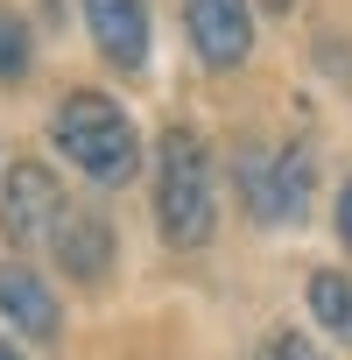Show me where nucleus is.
<instances>
[{
	"instance_id": "6e6552de",
	"label": "nucleus",
	"mask_w": 352,
	"mask_h": 360,
	"mask_svg": "<svg viewBox=\"0 0 352 360\" xmlns=\"http://www.w3.org/2000/svg\"><path fill=\"white\" fill-rule=\"evenodd\" d=\"M50 255H57V269H64L71 283H106V269H113V226H106L99 212H71V219L57 226Z\"/></svg>"
},
{
	"instance_id": "f257e3e1",
	"label": "nucleus",
	"mask_w": 352,
	"mask_h": 360,
	"mask_svg": "<svg viewBox=\"0 0 352 360\" xmlns=\"http://www.w3.org/2000/svg\"><path fill=\"white\" fill-rule=\"evenodd\" d=\"M50 141L64 148L71 169H85L92 184H106V191L141 176V134H134V120L120 113L113 92H92V85L64 92L57 113H50Z\"/></svg>"
},
{
	"instance_id": "f8f14e48",
	"label": "nucleus",
	"mask_w": 352,
	"mask_h": 360,
	"mask_svg": "<svg viewBox=\"0 0 352 360\" xmlns=\"http://www.w3.org/2000/svg\"><path fill=\"white\" fill-rule=\"evenodd\" d=\"M317 50H324V71H331V78H345V85H352V43H345V50H338V43H331V36H324V43H317Z\"/></svg>"
},
{
	"instance_id": "ddd939ff",
	"label": "nucleus",
	"mask_w": 352,
	"mask_h": 360,
	"mask_svg": "<svg viewBox=\"0 0 352 360\" xmlns=\"http://www.w3.org/2000/svg\"><path fill=\"white\" fill-rule=\"evenodd\" d=\"M331 226H338V240L352 248V176H345V191H338V205H331Z\"/></svg>"
},
{
	"instance_id": "9d476101",
	"label": "nucleus",
	"mask_w": 352,
	"mask_h": 360,
	"mask_svg": "<svg viewBox=\"0 0 352 360\" xmlns=\"http://www.w3.org/2000/svg\"><path fill=\"white\" fill-rule=\"evenodd\" d=\"M36 71V36L15 8H0V85H22Z\"/></svg>"
},
{
	"instance_id": "1a4fd4ad",
	"label": "nucleus",
	"mask_w": 352,
	"mask_h": 360,
	"mask_svg": "<svg viewBox=\"0 0 352 360\" xmlns=\"http://www.w3.org/2000/svg\"><path fill=\"white\" fill-rule=\"evenodd\" d=\"M310 311H317V325H324L331 339H345V346H352V276L317 269V276H310Z\"/></svg>"
},
{
	"instance_id": "423d86ee",
	"label": "nucleus",
	"mask_w": 352,
	"mask_h": 360,
	"mask_svg": "<svg viewBox=\"0 0 352 360\" xmlns=\"http://www.w3.org/2000/svg\"><path fill=\"white\" fill-rule=\"evenodd\" d=\"M85 29H92V50L120 71V78H141L148 71V0H85Z\"/></svg>"
},
{
	"instance_id": "7ed1b4c3",
	"label": "nucleus",
	"mask_w": 352,
	"mask_h": 360,
	"mask_svg": "<svg viewBox=\"0 0 352 360\" xmlns=\"http://www.w3.org/2000/svg\"><path fill=\"white\" fill-rule=\"evenodd\" d=\"M233 191L254 226H303L310 191H317V162L303 141H240L233 148Z\"/></svg>"
},
{
	"instance_id": "9b49d317",
	"label": "nucleus",
	"mask_w": 352,
	"mask_h": 360,
	"mask_svg": "<svg viewBox=\"0 0 352 360\" xmlns=\"http://www.w3.org/2000/svg\"><path fill=\"white\" fill-rule=\"evenodd\" d=\"M254 360H324V353H317V339H303L296 325H275V332L254 346Z\"/></svg>"
},
{
	"instance_id": "20e7f679",
	"label": "nucleus",
	"mask_w": 352,
	"mask_h": 360,
	"mask_svg": "<svg viewBox=\"0 0 352 360\" xmlns=\"http://www.w3.org/2000/svg\"><path fill=\"white\" fill-rule=\"evenodd\" d=\"M71 219L57 169H43L36 155H15L0 169V240L8 248H50L57 226Z\"/></svg>"
},
{
	"instance_id": "f03ea898",
	"label": "nucleus",
	"mask_w": 352,
	"mask_h": 360,
	"mask_svg": "<svg viewBox=\"0 0 352 360\" xmlns=\"http://www.w3.org/2000/svg\"><path fill=\"white\" fill-rule=\"evenodd\" d=\"M155 226L169 248H205L219 233V184L212 155L191 127H169L155 141Z\"/></svg>"
},
{
	"instance_id": "39448f33",
	"label": "nucleus",
	"mask_w": 352,
	"mask_h": 360,
	"mask_svg": "<svg viewBox=\"0 0 352 360\" xmlns=\"http://www.w3.org/2000/svg\"><path fill=\"white\" fill-rule=\"evenodd\" d=\"M184 36L205 71H240L254 57V0H184Z\"/></svg>"
},
{
	"instance_id": "0eeeda50",
	"label": "nucleus",
	"mask_w": 352,
	"mask_h": 360,
	"mask_svg": "<svg viewBox=\"0 0 352 360\" xmlns=\"http://www.w3.org/2000/svg\"><path fill=\"white\" fill-rule=\"evenodd\" d=\"M0 318L15 332H29V339H57V325H64L57 290L36 269H22V262H0Z\"/></svg>"
},
{
	"instance_id": "4468645a",
	"label": "nucleus",
	"mask_w": 352,
	"mask_h": 360,
	"mask_svg": "<svg viewBox=\"0 0 352 360\" xmlns=\"http://www.w3.org/2000/svg\"><path fill=\"white\" fill-rule=\"evenodd\" d=\"M0 360H22V353H15V346H8V339H0Z\"/></svg>"
}]
</instances>
